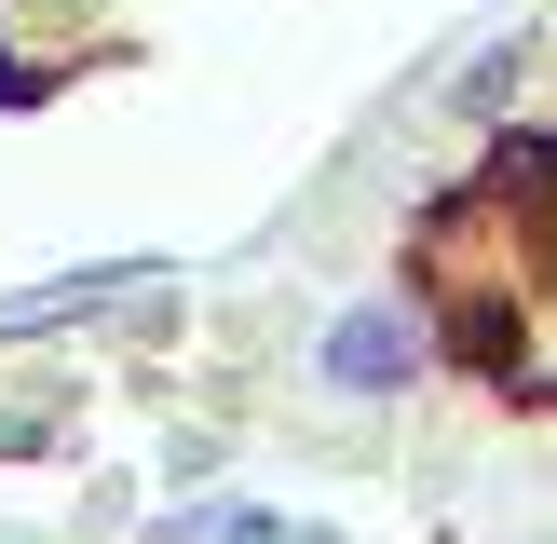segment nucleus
<instances>
[{
	"instance_id": "nucleus-1",
	"label": "nucleus",
	"mask_w": 557,
	"mask_h": 544,
	"mask_svg": "<svg viewBox=\"0 0 557 544\" xmlns=\"http://www.w3.org/2000/svg\"><path fill=\"white\" fill-rule=\"evenodd\" d=\"M422 381H435V313H422V286H368V299H341V313L313 326V395L395 408V395H422Z\"/></svg>"
},
{
	"instance_id": "nucleus-2",
	"label": "nucleus",
	"mask_w": 557,
	"mask_h": 544,
	"mask_svg": "<svg viewBox=\"0 0 557 544\" xmlns=\"http://www.w3.org/2000/svg\"><path fill=\"white\" fill-rule=\"evenodd\" d=\"M218 544H341V531H326V517H272V504H232V531H218Z\"/></svg>"
}]
</instances>
